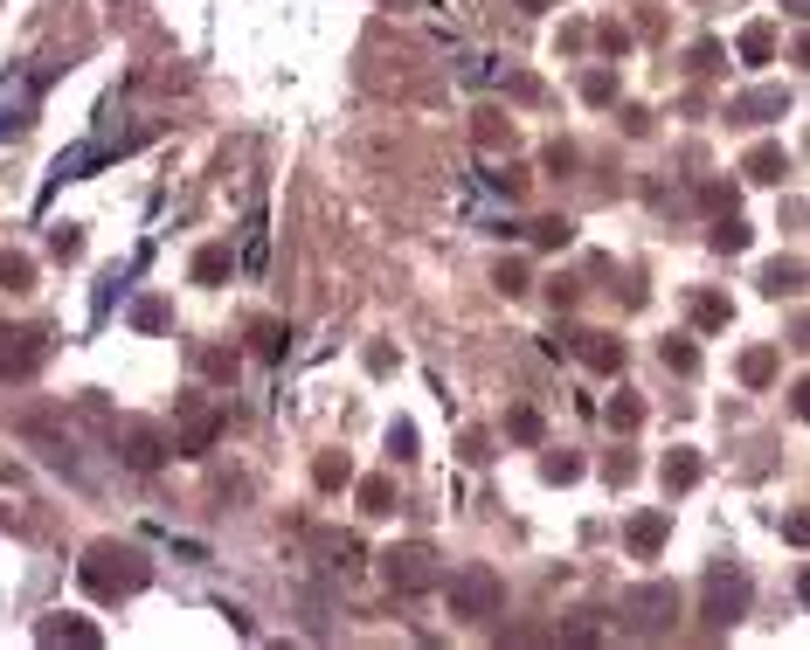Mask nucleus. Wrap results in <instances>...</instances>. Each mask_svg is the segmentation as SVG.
Instances as JSON below:
<instances>
[{"mask_svg": "<svg viewBox=\"0 0 810 650\" xmlns=\"http://www.w3.org/2000/svg\"><path fill=\"white\" fill-rule=\"evenodd\" d=\"M493 284H499V291H506V298H526V291H534V271H526V263H520V257H506V263H499V271H493Z\"/></svg>", "mask_w": 810, "mask_h": 650, "instance_id": "412c9836", "label": "nucleus"}, {"mask_svg": "<svg viewBox=\"0 0 810 650\" xmlns=\"http://www.w3.org/2000/svg\"><path fill=\"white\" fill-rule=\"evenodd\" d=\"M506 436H513V443H540V415L534 409H513V415H506Z\"/></svg>", "mask_w": 810, "mask_h": 650, "instance_id": "7c9ffc66", "label": "nucleus"}, {"mask_svg": "<svg viewBox=\"0 0 810 650\" xmlns=\"http://www.w3.org/2000/svg\"><path fill=\"white\" fill-rule=\"evenodd\" d=\"M624 132H631V139H645V132H651V111L631 104V111H624Z\"/></svg>", "mask_w": 810, "mask_h": 650, "instance_id": "c03bdc74", "label": "nucleus"}, {"mask_svg": "<svg viewBox=\"0 0 810 650\" xmlns=\"http://www.w3.org/2000/svg\"><path fill=\"white\" fill-rule=\"evenodd\" d=\"M42 353H49V339L35 325H0V380H28L42 367Z\"/></svg>", "mask_w": 810, "mask_h": 650, "instance_id": "6e6552de", "label": "nucleus"}, {"mask_svg": "<svg viewBox=\"0 0 810 650\" xmlns=\"http://www.w3.org/2000/svg\"><path fill=\"white\" fill-rule=\"evenodd\" d=\"M548 298L561 304V312H569V304L582 298V284H575V277H548Z\"/></svg>", "mask_w": 810, "mask_h": 650, "instance_id": "79ce46f5", "label": "nucleus"}, {"mask_svg": "<svg viewBox=\"0 0 810 650\" xmlns=\"http://www.w3.org/2000/svg\"><path fill=\"white\" fill-rule=\"evenodd\" d=\"M569 236H575V228L561 222V215H540V222H534V242H540V250H561Z\"/></svg>", "mask_w": 810, "mask_h": 650, "instance_id": "c756f323", "label": "nucleus"}, {"mask_svg": "<svg viewBox=\"0 0 810 650\" xmlns=\"http://www.w3.org/2000/svg\"><path fill=\"white\" fill-rule=\"evenodd\" d=\"M665 367H672V374H700V347L672 333V339H665Z\"/></svg>", "mask_w": 810, "mask_h": 650, "instance_id": "a878e982", "label": "nucleus"}, {"mask_svg": "<svg viewBox=\"0 0 810 650\" xmlns=\"http://www.w3.org/2000/svg\"><path fill=\"white\" fill-rule=\"evenodd\" d=\"M665 533H672V520H665V512H637V520L624 526V547L637 553V561H658V547H665Z\"/></svg>", "mask_w": 810, "mask_h": 650, "instance_id": "f8f14e48", "label": "nucleus"}, {"mask_svg": "<svg viewBox=\"0 0 810 650\" xmlns=\"http://www.w3.org/2000/svg\"><path fill=\"white\" fill-rule=\"evenodd\" d=\"M569 347L582 353V367H596V374L624 367V339H610V333H569Z\"/></svg>", "mask_w": 810, "mask_h": 650, "instance_id": "9b49d317", "label": "nucleus"}, {"mask_svg": "<svg viewBox=\"0 0 810 650\" xmlns=\"http://www.w3.org/2000/svg\"><path fill=\"white\" fill-rule=\"evenodd\" d=\"M499 609H506L499 567H458V582H450V616L458 623H493Z\"/></svg>", "mask_w": 810, "mask_h": 650, "instance_id": "f03ea898", "label": "nucleus"}, {"mask_svg": "<svg viewBox=\"0 0 810 650\" xmlns=\"http://www.w3.org/2000/svg\"><path fill=\"white\" fill-rule=\"evenodd\" d=\"M35 643H84V650H98L104 629L84 623V616H42V623H35Z\"/></svg>", "mask_w": 810, "mask_h": 650, "instance_id": "9d476101", "label": "nucleus"}, {"mask_svg": "<svg viewBox=\"0 0 810 650\" xmlns=\"http://www.w3.org/2000/svg\"><path fill=\"white\" fill-rule=\"evenodd\" d=\"M762 291H769V298H797V291H803V263H797V257H776V263L762 271Z\"/></svg>", "mask_w": 810, "mask_h": 650, "instance_id": "dca6fc26", "label": "nucleus"}, {"mask_svg": "<svg viewBox=\"0 0 810 650\" xmlns=\"http://www.w3.org/2000/svg\"><path fill=\"white\" fill-rule=\"evenodd\" d=\"M319 485H326V491H333V485H347V457H333V450L319 457Z\"/></svg>", "mask_w": 810, "mask_h": 650, "instance_id": "4c0bfd02", "label": "nucleus"}, {"mask_svg": "<svg viewBox=\"0 0 810 650\" xmlns=\"http://www.w3.org/2000/svg\"><path fill=\"white\" fill-rule=\"evenodd\" d=\"M49 250L63 257V263H77V257H84V228H77V222H70V228H55V236H49Z\"/></svg>", "mask_w": 810, "mask_h": 650, "instance_id": "72a5a7b5", "label": "nucleus"}, {"mask_svg": "<svg viewBox=\"0 0 810 650\" xmlns=\"http://www.w3.org/2000/svg\"><path fill=\"white\" fill-rule=\"evenodd\" d=\"M742 174L756 180V187H776V180L789 174V152H783V146H756V152L742 160Z\"/></svg>", "mask_w": 810, "mask_h": 650, "instance_id": "ddd939ff", "label": "nucleus"}, {"mask_svg": "<svg viewBox=\"0 0 810 650\" xmlns=\"http://www.w3.org/2000/svg\"><path fill=\"white\" fill-rule=\"evenodd\" d=\"M582 98H589V104H616V70H589V76H582Z\"/></svg>", "mask_w": 810, "mask_h": 650, "instance_id": "bb28decb", "label": "nucleus"}, {"mask_svg": "<svg viewBox=\"0 0 810 650\" xmlns=\"http://www.w3.org/2000/svg\"><path fill=\"white\" fill-rule=\"evenodd\" d=\"M700 201L713 208V215H727V208H734V187H727V180H707V187H700Z\"/></svg>", "mask_w": 810, "mask_h": 650, "instance_id": "e433bc0d", "label": "nucleus"}, {"mask_svg": "<svg viewBox=\"0 0 810 650\" xmlns=\"http://www.w3.org/2000/svg\"><path fill=\"white\" fill-rule=\"evenodd\" d=\"M769 55H776V28H769V22H748V28H742V63L762 70Z\"/></svg>", "mask_w": 810, "mask_h": 650, "instance_id": "f3484780", "label": "nucleus"}, {"mask_svg": "<svg viewBox=\"0 0 810 650\" xmlns=\"http://www.w3.org/2000/svg\"><path fill=\"white\" fill-rule=\"evenodd\" d=\"M742 380L748 388H769V380H776V347H748L742 353Z\"/></svg>", "mask_w": 810, "mask_h": 650, "instance_id": "6ab92c4d", "label": "nucleus"}, {"mask_svg": "<svg viewBox=\"0 0 810 650\" xmlns=\"http://www.w3.org/2000/svg\"><path fill=\"white\" fill-rule=\"evenodd\" d=\"M361 512H374V520L395 512V485H388V477H361Z\"/></svg>", "mask_w": 810, "mask_h": 650, "instance_id": "4be33fe9", "label": "nucleus"}, {"mask_svg": "<svg viewBox=\"0 0 810 650\" xmlns=\"http://www.w3.org/2000/svg\"><path fill=\"white\" fill-rule=\"evenodd\" d=\"M540 477H548V485H575V477H582V457H575V450H569V457H548Z\"/></svg>", "mask_w": 810, "mask_h": 650, "instance_id": "473e14b6", "label": "nucleus"}, {"mask_svg": "<svg viewBox=\"0 0 810 650\" xmlns=\"http://www.w3.org/2000/svg\"><path fill=\"white\" fill-rule=\"evenodd\" d=\"M250 339H257V353H271V360L285 353V325H277V318H257V325H250Z\"/></svg>", "mask_w": 810, "mask_h": 650, "instance_id": "c85d7f7f", "label": "nucleus"}, {"mask_svg": "<svg viewBox=\"0 0 810 650\" xmlns=\"http://www.w3.org/2000/svg\"><path fill=\"white\" fill-rule=\"evenodd\" d=\"M0 291H8V298L35 291V257H22V250H0Z\"/></svg>", "mask_w": 810, "mask_h": 650, "instance_id": "2eb2a0df", "label": "nucleus"}, {"mask_svg": "<svg viewBox=\"0 0 810 650\" xmlns=\"http://www.w3.org/2000/svg\"><path fill=\"white\" fill-rule=\"evenodd\" d=\"M548 174H561V180H569V174H575V146H561V139L548 146Z\"/></svg>", "mask_w": 810, "mask_h": 650, "instance_id": "ea45409f", "label": "nucleus"}, {"mask_svg": "<svg viewBox=\"0 0 810 650\" xmlns=\"http://www.w3.org/2000/svg\"><path fill=\"white\" fill-rule=\"evenodd\" d=\"M748 616V575L742 567H707V588H700V623L707 629H727V623H742Z\"/></svg>", "mask_w": 810, "mask_h": 650, "instance_id": "20e7f679", "label": "nucleus"}, {"mask_svg": "<svg viewBox=\"0 0 810 650\" xmlns=\"http://www.w3.org/2000/svg\"><path fill=\"white\" fill-rule=\"evenodd\" d=\"M111 443H119V457H125L132 471H160V464H166V450H174L153 423H146V415H125V423L111 429Z\"/></svg>", "mask_w": 810, "mask_h": 650, "instance_id": "423d86ee", "label": "nucleus"}, {"mask_svg": "<svg viewBox=\"0 0 810 650\" xmlns=\"http://www.w3.org/2000/svg\"><path fill=\"white\" fill-rule=\"evenodd\" d=\"M672 623H680V588H672V582L624 588V629H631V637H665Z\"/></svg>", "mask_w": 810, "mask_h": 650, "instance_id": "7ed1b4c3", "label": "nucleus"}, {"mask_svg": "<svg viewBox=\"0 0 810 650\" xmlns=\"http://www.w3.org/2000/svg\"><path fill=\"white\" fill-rule=\"evenodd\" d=\"M382 575L402 588V596H423V588H437V553H429L423 540L388 547V553H382Z\"/></svg>", "mask_w": 810, "mask_h": 650, "instance_id": "39448f33", "label": "nucleus"}, {"mask_svg": "<svg viewBox=\"0 0 810 650\" xmlns=\"http://www.w3.org/2000/svg\"><path fill=\"white\" fill-rule=\"evenodd\" d=\"M195 367L209 374V380H236V353H229V347H201V353H195Z\"/></svg>", "mask_w": 810, "mask_h": 650, "instance_id": "b1692460", "label": "nucleus"}, {"mask_svg": "<svg viewBox=\"0 0 810 650\" xmlns=\"http://www.w3.org/2000/svg\"><path fill=\"white\" fill-rule=\"evenodd\" d=\"M631 477H637V457L616 450V457H610V485H631Z\"/></svg>", "mask_w": 810, "mask_h": 650, "instance_id": "37998d69", "label": "nucleus"}, {"mask_svg": "<svg viewBox=\"0 0 810 650\" xmlns=\"http://www.w3.org/2000/svg\"><path fill=\"white\" fill-rule=\"evenodd\" d=\"M485 180H493V195H513V201H526V187H534L526 166H499V174H485Z\"/></svg>", "mask_w": 810, "mask_h": 650, "instance_id": "cd10ccee", "label": "nucleus"}, {"mask_svg": "<svg viewBox=\"0 0 810 650\" xmlns=\"http://www.w3.org/2000/svg\"><path fill=\"white\" fill-rule=\"evenodd\" d=\"M783 8H789V14H803V8H810V0H783Z\"/></svg>", "mask_w": 810, "mask_h": 650, "instance_id": "49530a36", "label": "nucleus"}, {"mask_svg": "<svg viewBox=\"0 0 810 650\" xmlns=\"http://www.w3.org/2000/svg\"><path fill=\"white\" fill-rule=\"evenodd\" d=\"M215 436H222V409H209V395H180V436H174V450L180 457H209Z\"/></svg>", "mask_w": 810, "mask_h": 650, "instance_id": "0eeeda50", "label": "nucleus"}, {"mask_svg": "<svg viewBox=\"0 0 810 650\" xmlns=\"http://www.w3.org/2000/svg\"><path fill=\"white\" fill-rule=\"evenodd\" d=\"M693 318H700L707 333H713V325H727V318H734V304H727L721 291H700V298H693Z\"/></svg>", "mask_w": 810, "mask_h": 650, "instance_id": "5701e85b", "label": "nucleus"}, {"mask_svg": "<svg viewBox=\"0 0 810 650\" xmlns=\"http://www.w3.org/2000/svg\"><path fill=\"white\" fill-rule=\"evenodd\" d=\"M789 111V90L783 84H762V90H742V98L727 104V118L734 125H769V118H783Z\"/></svg>", "mask_w": 810, "mask_h": 650, "instance_id": "1a4fd4ad", "label": "nucleus"}, {"mask_svg": "<svg viewBox=\"0 0 810 650\" xmlns=\"http://www.w3.org/2000/svg\"><path fill=\"white\" fill-rule=\"evenodd\" d=\"M132 333H166V298H139V304H132Z\"/></svg>", "mask_w": 810, "mask_h": 650, "instance_id": "393cba45", "label": "nucleus"}, {"mask_svg": "<svg viewBox=\"0 0 810 650\" xmlns=\"http://www.w3.org/2000/svg\"><path fill=\"white\" fill-rule=\"evenodd\" d=\"M658 477H665V491H693L700 485V450H672L665 464H658Z\"/></svg>", "mask_w": 810, "mask_h": 650, "instance_id": "4468645a", "label": "nucleus"}, {"mask_svg": "<svg viewBox=\"0 0 810 650\" xmlns=\"http://www.w3.org/2000/svg\"><path fill=\"white\" fill-rule=\"evenodd\" d=\"M693 70H700V76L721 70V42H693Z\"/></svg>", "mask_w": 810, "mask_h": 650, "instance_id": "a19ab883", "label": "nucleus"}, {"mask_svg": "<svg viewBox=\"0 0 810 650\" xmlns=\"http://www.w3.org/2000/svg\"><path fill=\"white\" fill-rule=\"evenodd\" d=\"M263 257H271V236H263V222L250 228V250H242V277H263Z\"/></svg>", "mask_w": 810, "mask_h": 650, "instance_id": "2f4dec72", "label": "nucleus"}, {"mask_svg": "<svg viewBox=\"0 0 810 650\" xmlns=\"http://www.w3.org/2000/svg\"><path fill=\"white\" fill-rule=\"evenodd\" d=\"M610 423H616V429H637V423H645V401H637V395H616V401H610Z\"/></svg>", "mask_w": 810, "mask_h": 650, "instance_id": "f704fd0d", "label": "nucleus"}, {"mask_svg": "<svg viewBox=\"0 0 810 650\" xmlns=\"http://www.w3.org/2000/svg\"><path fill=\"white\" fill-rule=\"evenodd\" d=\"M513 8H520V14H548L554 0H513Z\"/></svg>", "mask_w": 810, "mask_h": 650, "instance_id": "a18cd8bd", "label": "nucleus"}, {"mask_svg": "<svg viewBox=\"0 0 810 650\" xmlns=\"http://www.w3.org/2000/svg\"><path fill=\"white\" fill-rule=\"evenodd\" d=\"M77 582L90 588L98 602H125V596H139L146 582H153V567H146V553L139 547H125V540H98L77 561Z\"/></svg>", "mask_w": 810, "mask_h": 650, "instance_id": "f257e3e1", "label": "nucleus"}, {"mask_svg": "<svg viewBox=\"0 0 810 650\" xmlns=\"http://www.w3.org/2000/svg\"><path fill=\"white\" fill-rule=\"evenodd\" d=\"M388 450L409 464V457H416V429H409V423H395V429H388Z\"/></svg>", "mask_w": 810, "mask_h": 650, "instance_id": "58836bf2", "label": "nucleus"}, {"mask_svg": "<svg viewBox=\"0 0 810 650\" xmlns=\"http://www.w3.org/2000/svg\"><path fill=\"white\" fill-rule=\"evenodd\" d=\"M236 271V257L229 250H222V242H209V250H201L195 257V284H222V277H229Z\"/></svg>", "mask_w": 810, "mask_h": 650, "instance_id": "aec40b11", "label": "nucleus"}, {"mask_svg": "<svg viewBox=\"0 0 810 650\" xmlns=\"http://www.w3.org/2000/svg\"><path fill=\"white\" fill-rule=\"evenodd\" d=\"M713 250H721V257H742V250H748V222L734 215V208H727L721 222H713Z\"/></svg>", "mask_w": 810, "mask_h": 650, "instance_id": "a211bd4d", "label": "nucleus"}, {"mask_svg": "<svg viewBox=\"0 0 810 650\" xmlns=\"http://www.w3.org/2000/svg\"><path fill=\"white\" fill-rule=\"evenodd\" d=\"M458 457H464V464H485V457H493V436H485V429H464V436H458Z\"/></svg>", "mask_w": 810, "mask_h": 650, "instance_id": "c9c22d12", "label": "nucleus"}]
</instances>
